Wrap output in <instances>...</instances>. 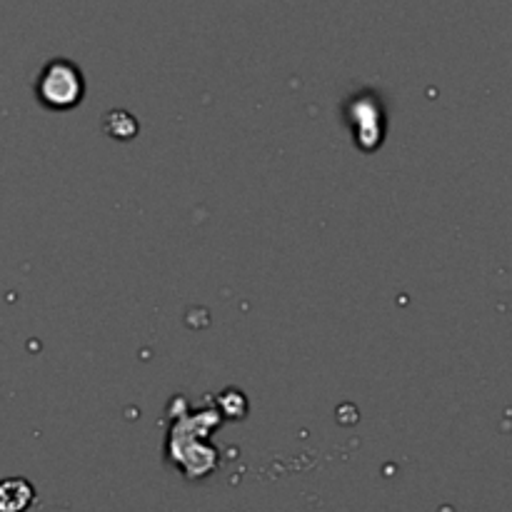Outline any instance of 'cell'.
Masks as SVG:
<instances>
[{"label":"cell","instance_id":"6da1fadb","mask_svg":"<svg viewBox=\"0 0 512 512\" xmlns=\"http://www.w3.org/2000/svg\"><path fill=\"white\" fill-rule=\"evenodd\" d=\"M35 93L43 105L50 110H68L83 100L85 83L83 73L70 60H53L40 73Z\"/></svg>","mask_w":512,"mask_h":512},{"label":"cell","instance_id":"7a4b0ae2","mask_svg":"<svg viewBox=\"0 0 512 512\" xmlns=\"http://www.w3.org/2000/svg\"><path fill=\"white\" fill-rule=\"evenodd\" d=\"M35 488L23 478H8L0 485V512H25L33 505Z\"/></svg>","mask_w":512,"mask_h":512}]
</instances>
